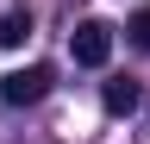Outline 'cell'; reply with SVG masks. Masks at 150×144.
I'll list each match as a JSON object with an SVG mask.
<instances>
[{"instance_id": "cell-1", "label": "cell", "mask_w": 150, "mask_h": 144, "mask_svg": "<svg viewBox=\"0 0 150 144\" xmlns=\"http://www.w3.org/2000/svg\"><path fill=\"white\" fill-rule=\"evenodd\" d=\"M50 82H56L50 63H25V69H13V75H0V106H38V100L50 94Z\"/></svg>"}, {"instance_id": "cell-2", "label": "cell", "mask_w": 150, "mask_h": 144, "mask_svg": "<svg viewBox=\"0 0 150 144\" xmlns=\"http://www.w3.org/2000/svg\"><path fill=\"white\" fill-rule=\"evenodd\" d=\"M69 57L81 63V69H106V57H112V25L106 19H81L69 31Z\"/></svg>"}, {"instance_id": "cell-3", "label": "cell", "mask_w": 150, "mask_h": 144, "mask_svg": "<svg viewBox=\"0 0 150 144\" xmlns=\"http://www.w3.org/2000/svg\"><path fill=\"white\" fill-rule=\"evenodd\" d=\"M100 106H106V113H138V82H106L100 88Z\"/></svg>"}, {"instance_id": "cell-4", "label": "cell", "mask_w": 150, "mask_h": 144, "mask_svg": "<svg viewBox=\"0 0 150 144\" xmlns=\"http://www.w3.org/2000/svg\"><path fill=\"white\" fill-rule=\"evenodd\" d=\"M25 38H31V19H25V13H0V50H19Z\"/></svg>"}, {"instance_id": "cell-5", "label": "cell", "mask_w": 150, "mask_h": 144, "mask_svg": "<svg viewBox=\"0 0 150 144\" xmlns=\"http://www.w3.org/2000/svg\"><path fill=\"white\" fill-rule=\"evenodd\" d=\"M125 38H131V50H144V57H150V6H138V13L125 19Z\"/></svg>"}]
</instances>
